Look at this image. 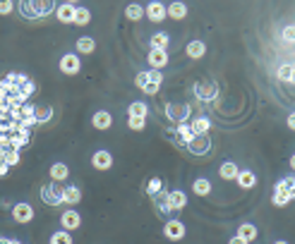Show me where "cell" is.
<instances>
[{
    "mask_svg": "<svg viewBox=\"0 0 295 244\" xmlns=\"http://www.w3.org/2000/svg\"><path fill=\"white\" fill-rule=\"evenodd\" d=\"M154 206H156V211L161 213V216H173V211H171V206H168V191H158L156 197H154Z\"/></svg>",
    "mask_w": 295,
    "mask_h": 244,
    "instance_id": "24",
    "label": "cell"
},
{
    "mask_svg": "<svg viewBox=\"0 0 295 244\" xmlns=\"http://www.w3.org/2000/svg\"><path fill=\"white\" fill-rule=\"evenodd\" d=\"M48 244H72V237H70V232H67V230H58V232H53V235H51Z\"/></svg>",
    "mask_w": 295,
    "mask_h": 244,
    "instance_id": "38",
    "label": "cell"
},
{
    "mask_svg": "<svg viewBox=\"0 0 295 244\" xmlns=\"http://www.w3.org/2000/svg\"><path fill=\"white\" fill-rule=\"evenodd\" d=\"M0 244H10V237H0Z\"/></svg>",
    "mask_w": 295,
    "mask_h": 244,
    "instance_id": "49",
    "label": "cell"
},
{
    "mask_svg": "<svg viewBox=\"0 0 295 244\" xmlns=\"http://www.w3.org/2000/svg\"><path fill=\"white\" fill-rule=\"evenodd\" d=\"M89 22H92V12H89V10H87V8H77V10H74V22H72V24H77V27H87Z\"/></svg>",
    "mask_w": 295,
    "mask_h": 244,
    "instance_id": "35",
    "label": "cell"
},
{
    "mask_svg": "<svg viewBox=\"0 0 295 244\" xmlns=\"http://www.w3.org/2000/svg\"><path fill=\"white\" fill-rule=\"evenodd\" d=\"M12 125H15V129L10 132V146L12 149H24V146L31 141V132L29 129H24V127H17V122L12 120Z\"/></svg>",
    "mask_w": 295,
    "mask_h": 244,
    "instance_id": "7",
    "label": "cell"
},
{
    "mask_svg": "<svg viewBox=\"0 0 295 244\" xmlns=\"http://www.w3.org/2000/svg\"><path fill=\"white\" fill-rule=\"evenodd\" d=\"M147 63L151 65V70H163L168 65V51H161V48H151L147 55Z\"/></svg>",
    "mask_w": 295,
    "mask_h": 244,
    "instance_id": "15",
    "label": "cell"
},
{
    "mask_svg": "<svg viewBox=\"0 0 295 244\" xmlns=\"http://www.w3.org/2000/svg\"><path fill=\"white\" fill-rule=\"evenodd\" d=\"M228 244H249V242H247V239H242L240 235H235V237H231V239H228Z\"/></svg>",
    "mask_w": 295,
    "mask_h": 244,
    "instance_id": "45",
    "label": "cell"
},
{
    "mask_svg": "<svg viewBox=\"0 0 295 244\" xmlns=\"http://www.w3.org/2000/svg\"><path fill=\"white\" fill-rule=\"evenodd\" d=\"M82 70V63H79V55L77 53H65L63 58H60V72L63 74H77Z\"/></svg>",
    "mask_w": 295,
    "mask_h": 244,
    "instance_id": "10",
    "label": "cell"
},
{
    "mask_svg": "<svg viewBox=\"0 0 295 244\" xmlns=\"http://www.w3.org/2000/svg\"><path fill=\"white\" fill-rule=\"evenodd\" d=\"M74 10H77V8H74V5H70V3H60L53 15L58 17V22H63V24H72V22H74Z\"/></svg>",
    "mask_w": 295,
    "mask_h": 244,
    "instance_id": "17",
    "label": "cell"
},
{
    "mask_svg": "<svg viewBox=\"0 0 295 244\" xmlns=\"http://www.w3.org/2000/svg\"><path fill=\"white\" fill-rule=\"evenodd\" d=\"M79 201H82V189H79V187H74V184H67V187H65V204L77 206Z\"/></svg>",
    "mask_w": 295,
    "mask_h": 244,
    "instance_id": "27",
    "label": "cell"
},
{
    "mask_svg": "<svg viewBox=\"0 0 295 244\" xmlns=\"http://www.w3.org/2000/svg\"><path fill=\"white\" fill-rule=\"evenodd\" d=\"M281 36H283V41H288V43H295V24H288V27H283Z\"/></svg>",
    "mask_w": 295,
    "mask_h": 244,
    "instance_id": "43",
    "label": "cell"
},
{
    "mask_svg": "<svg viewBox=\"0 0 295 244\" xmlns=\"http://www.w3.org/2000/svg\"><path fill=\"white\" fill-rule=\"evenodd\" d=\"M290 197L295 199V177H290Z\"/></svg>",
    "mask_w": 295,
    "mask_h": 244,
    "instance_id": "48",
    "label": "cell"
},
{
    "mask_svg": "<svg viewBox=\"0 0 295 244\" xmlns=\"http://www.w3.org/2000/svg\"><path fill=\"white\" fill-rule=\"evenodd\" d=\"M15 0H0V15H10V12H15Z\"/></svg>",
    "mask_w": 295,
    "mask_h": 244,
    "instance_id": "44",
    "label": "cell"
},
{
    "mask_svg": "<svg viewBox=\"0 0 295 244\" xmlns=\"http://www.w3.org/2000/svg\"><path fill=\"white\" fill-rule=\"evenodd\" d=\"M190 113H192V108L187 106V103H168L166 106V118L171 120V122H187V118H190Z\"/></svg>",
    "mask_w": 295,
    "mask_h": 244,
    "instance_id": "3",
    "label": "cell"
},
{
    "mask_svg": "<svg viewBox=\"0 0 295 244\" xmlns=\"http://www.w3.org/2000/svg\"><path fill=\"white\" fill-rule=\"evenodd\" d=\"M144 17H149L151 22H163V19L168 17L166 5H163V3H158V0H151L147 8H144Z\"/></svg>",
    "mask_w": 295,
    "mask_h": 244,
    "instance_id": "12",
    "label": "cell"
},
{
    "mask_svg": "<svg viewBox=\"0 0 295 244\" xmlns=\"http://www.w3.org/2000/svg\"><path fill=\"white\" fill-rule=\"evenodd\" d=\"M34 91H36V86H34V81H31V79H27L24 84H22V86H19V93H22L24 99H29Z\"/></svg>",
    "mask_w": 295,
    "mask_h": 244,
    "instance_id": "42",
    "label": "cell"
},
{
    "mask_svg": "<svg viewBox=\"0 0 295 244\" xmlns=\"http://www.w3.org/2000/svg\"><path fill=\"white\" fill-rule=\"evenodd\" d=\"M185 149H187L192 156H206L209 151H212V141H209V136L206 134H194L192 141L185 146Z\"/></svg>",
    "mask_w": 295,
    "mask_h": 244,
    "instance_id": "6",
    "label": "cell"
},
{
    "mask_svg": "<svg viewBox=\"0 0 295 244\" xmlns=\"http://www.w3.org/2000/svg\"><path fill=\"white\" fill-rule=\"evenodd\" d=\"M168 206H171V211H183L187 206V194L183 189H171L168 191Z\"/></svg>",
    "mask_w": 295,
    "mask_h": 244,
    "instance_id": "16",
    "label": "cell"
},
{
    "mask_svg": "<svg viewBox=\"0 0 295 244\" xmlns=\"http://www.w3.org/2000/svg\"><path fill=\"white\" fill-rule=\"evenodd\" d=\"M94 51H96V41H94L92 36H82V38H77V53H82V55H92Z\"/></svg>",
    "mask_w": 295,
    "mask_h": 244,
    "instance_id": "30",
    "label": "cell"
},
{
    "mask_svg": "<svg viewBox=\"0 0 295 244\" xmlns=\"http://www.w3.org/2000/svg\"><path fill=\"white\" fill-rule=\"evenodd\" d=\"M288 127L295 132V113H290V115H288Z\"/></svg>",
    "mask_w": 295,
    "mask_h": 244,
    "instance_id": "47",
    "label": "cell"
},
{
    "mask_svg": "<svg viewBox=\"0 0 295 244\" xmlns=\"http://www.w3.org/2000/svg\"><path fill=\"white\" fill-rule=\"evenodd\" d=\"M92 165L96 170H111L113 168V154L106 151V149H99L96 154L92 156Z\"/></svg>",
    "mask_w": 295,
    "mask_h": 244,
    "instance_id": "11",
    "label": "cell"
},
{
    "mask_svg": "<svg viewBox=\"0 0 295 244\" xmlns=\"http://www.w3.org/2000/svg\"><path fill=\"white\" fill-rule=\"evenodd\" d=\"M235 182H238L242 189H252V187H257V175L252 170H240L238 177H235Z\"/></svg>",
    "mask_w": 295,
    "mask_h": 244,
    "instance_id": "23",
    "label": "cell"
},
{
    "mask_svg": "<svg viewBox=\"0 0 295 244\" xmlns=\"http://www.w3.org/2000/svg\"><path fill=\"white\" fill-rule=\"evenodd\" d=\"M41 201L46 204V206H60L65 204V187L63 182H46L44 187H41Z\"/></svg>",
    "mask_w": 295,
    "mask_h": 244,
    "instance_id": "2",
    "label": "cell"
},
{
    "mask_svg": "<svg viewBox=\"0 0 295 244\" xmlns=\"http://www.w3.org/2000/svg\"><path fill=\"white\" fill-rule=\"evenodd\" d=\"M271 201H274V206H286V204L293 201V197H290V177L276 182V187H274V199Z\"/></svg>",
    "mask_w": 295,
    "mask_h": 244,
    "instance_id": "4",
    "label": "cell"
},
{
    "mask_svg": "<svg viewBox=\"0 0 295 244\" xmlns=\"http://www.w3.org/2000/svg\"><path fill=\"white\" fill-rule=\"evenodd\" d=\"M10 244H19V242H15V239H10Z\"/></svg>",
    "mask_w": 295,
    "mask_h": 244,
    "instance_id": "54",
    "label": "cell"
},
{
    "mask_svg": "<svg viewBox=\"0 0 295 244\" xmlns=\"http://www.w3.org/2000/svg\"><path fill=\"white\" fill-rule=\"evenodd\" d=\"M125 17H128L130 22H139V19L144 17V8L137 5V3H130L128 8H125Z\"/></svg>",
    "mask_w": 295,
    "mask_h": 244,
    "instance_id": "33",
    "label": "cell"
},
{
    "mask_svg": "<svg viewBox=\"0 0 295 244\" xmlns=\"http://www.w3.org/2000/svg\"><path fill=\"white\" fill-rule=\"evenodd\" d=\"M144 191H147L149 197L154 199L158 191H163V180H161V177H151V180H147V184H144Z\"/></svg>",
    "mask_w": 295,
    "mask_h": 244,
    "instance_id": "34",
    "label": "cell"
},
{
    "mask_svg": "<svg viewBox=\"0 0 295 244\" xmlns=\"http://www.w3.org/2000/svg\"><path fill=\"white\" fill-rule=\"evenodd\" d=\"M12 218H15L17 223H22V225L31 223V220H34V208H31V204H27V201L15 204V206H12Z\"/></svg>",
    "mask_w": 295,
    "mask_h": 244,
    "instance_id": "9",
    "label": "cell"
},
{
    "mask_svg": "<svg viewBox=\"0 0 295 244\" xmlns=\"http://www.w3.org/2000/svg\"><path fill=\"white\" fill-rule=\"evenodd\" d=\"M290 168H293V170H295V156H293V158H290Z\"/></svg>",
    "mask_w": 295,
    "mask_h": 244,
    "instance_id": "52",
    "label": "cell"
},
{
    "mask_svg": "<svg viewBox=\"0 0 295 244\" xmlns=\"http://www.w3.org/2000/svg\"><path fill=\"white\" fill-rule=\"evenodd\" d=\"M8 170H10V165L3 161V158H0V177H3V175H8Z\"/></svg>",
    "mask_w": 295,
    "mask_h": 244,
    "instance_id": "46",
    "label": "cell"
},
{
    "mask_svg": "<svg viewBox=\"0 0 295 244\" xmlns=\"http://www.w3.org/2000/svg\"><path fill=\"white\" fill-rule=\"evenodd\" d=\"M161 84H163V74H161V70H149V84H147V89H144V93H149V96L158 93Z\"/></svg>",
    "mask_w": 295,
    "mask_h": 244,
    "instance_id": "19",
    "label": "cell"
},
{
    "mask_svg": "<svg viewBox=\"0 0 295 244\" xmlns=\"http://www.w3.org/2000/svg\"><path fill=\"white\" fill-rule=\"evenodd\" d=\"M147 115H149L147 103L135 101V103H130V106H128V118H147Z\"/></svg>",
    "mask_w": 295,
    "mask_h": 244,
    "instance_id": "28",
    "label": "cell"
},
{
    "mask_svg": "<svg viewBox=\"0 0 295 244\" xmlns=\"http://www.w3.org/2000/svg\"><path fill=\"white\" fill-rule=\"evenodd\" d=\"M128 127L132 132H142L147 127V118H128Z\"/></svg>",
    "mask_w": 295,
    "mask_h": 244,
    "instance_id": "39",
    "label": "cell"
},
{
    "mask_svg": "<svg viewBox=\"0 0 295 244\" xmlns=\"http://www.w3.org/2000/svg\"><path fill=\"white\" fill-rule=\"evenodd\" d=\"M194 96L199 101H216L219 96V86L214 84V81H199V84H194Z\"/></svg>",
    "mask_w": 295,
    "mask_h": 244,
    "instance_id": "8",
    "label": "cell"
},
{
    "mask_svg": "<svg viewBox=\"0 0 295 244\" xmlns=\"http://www.w3.org/2000/svg\"><path fill=\"white\" fill-rule=\"evenodd\" d=\"M34 118H36L38 125H46V122H51V118H53V108H51V106H36Z\"/></svg>",
    "mask_w": 295,
    "mask_h": 244,
    "instance_id": "32",
    "label": "cell"
},
{
    "mask_svg": "<svg viewBox=\"0 0 295 244\" xmlns=\"http://www.w3.org/2000/svg\"><path fill=\"white\" fill-rule=\"evenodd\" d=\"M48 175H51L53 182H65L70 177V168H67L65 163H53V165L48 168Z\"/></svg>",
    "mask_w": 295,
    "mask_h": 244,
    "instance_id": "21",
    "label": "cell"
},
{
    "mask_svg": "<svg viewBox=\"0 0 295 244\" xmlns=\"http://www.w3.org/2000/svg\"><path fill=\"white\" fill-rule=\"evenodd\" d=\"M92 125L96 127V129H111L113 125V115L108 113V110H96L92 118Z\"/></svg>",
    "mask_w": 295,
    "mask_h": 244,
    "instance_id": "20",
    "label": "cell"
},
{
    "mask_svg": "<svg viewBox=\"0 0 295 244\" xmlns=\"http://www.w3.org/2000/svg\"><path fill=\"white\" fill-rule=\"evenodd\" d=\"M192 136H194V132H192V127L187 125V122H180V125L176 127V132H173V141H176L178 146H187L190 141H192Z\"/></svg>",
    "mask_w": 295,
    "mask_h": 244,
    "instance_id": "14",
    "label": "cell"
},
{
    "mask_svg": "<svg viewBox=\"0 0 295 244\" xmlns=\"http://www.w3.org/2000/svg\"><path fill=\"white\" fill-rule=\"evenodd\" d=\"M3 161L8 163L10 168H12V165H19V161H22V158H19V149H12V146L3 149Z\"/></svg>",
    "mask_w": 295,
    "mask_h": 244,
    "instance_id": "37",
    "label": "cell"
},
{
    "mask_svg": "<svg viewBox=\"0 0 295 244\" xmlns=\"http://www.w3.org/2000/svg\"><path fill=\"white\" fill-rule=\"evenodd\" d=\"M185 232H187V230H185V223L178 220V218H171L166 225H163V237L171 239V242H180L185 237Z\"/></svg>",
    "mask_w": 295,
    "mask_h": 244,
    "instance_id": "5",
    "label": "cell"
},
{
    "mask_svg": "<svg viewBox=\"0 0 295 244\" xmlns=\"http://www.w3.org/2000/svg\"><path fill=\"white\" fill-rule=\"evenodd\" d=\"M274 244H288V242H283V239H278V242H274Z\"/></svg>",
    "mask_w": 295,
    "mask_h": 244,
    "instance_id": "53",
    "label": "cell"
},
{
    "mask_svg": "<svg viewBox=\"0 0 295 244\" xmlns=\"http://www.w3.org/2000/svg\"><path fill=\"white\" fill-rule=\"evenodd\" d=\"M276 77L281 81H290V77H293V65H281V67H278V72H276Z\"/></svg>",
    "mask_w": 295,
    "mask_h": 244,
    "instance_id": "40",
    "label": "cell"
},
{
    "mask_svg": "<svg viewBox=\"0 0 295 244\" xmlns=\"http://www.w3.org/2000/svg\"><path fill=\"white\" fill-rule=\"evenodd\" d=\"M168 43H171V36H168L166 31H156V34L151 36V48H161V51H166Z\"/></svg>",
    "mask_w": 295,
    "mask_h": 244,
    "instance_id": "36",
    "label": "cell"
},
{
    "mask_svg": "<svg viewBox=\"0 0 295 244\" xmlns=\"http://www.w3.org/2000/svg\"><path fill=\"white\" fill-rule=\"evenodd\" d=\"M60 225H63V230L72 232V230H77V227L82 225V216H79L74 208H67L63 216H60Z\"/></svg>",
    "mask_w": 295,
    "mask_h": 244,
    "instance_id": "13",
    "label": "cell"
},
{
    "mask_svg": "<svg viewBox=\"0 0 295 244\" xmlns=\"http://www.w3.org/2000/svg\"><path fill=\"white\" fill-rule=\"evenodd\" d=\"M238 172H240V168L235 165V161H226V163H221V168H219V175H221V180H235L238 177Z\"/></svg>",
    "mask_w": 295,
    "mask_h": 244,
    "instance_id": "25",
    "label": "cell"
},
{
    "mask_svg": "<svg viewBox=\"0 0 295 244\" xmlns=\"http://www.w3.org/2000/svg\"><path fill=\"white\" fill-rule=\"evenodd\" d=\"M185 53H187V58H192V60H199V58L206 55V43L204 41H190L187 48H185Z\"/></svg>",
    "mask_w": 295,
    "mask_h": 244,
    "instance_id": "22",
    "label": "cell"
},
{
    "mask_svg": "<svg viewBox=\"0 0 295 244\" xmlns=\"http://www.w3.org/2000/svg\"><path fill=\"white\" fill-rule=\"evenodd\" d=\"M190 127H192L194 134H209V132H212V120L209 118H194Z\"/></svg>",
    "mask_w": 295,
    "mask_h": 244,
    "instance_id": "31",
    "label": "cell"
},
{
    "mask_svg": "<svg viewBox=\"0 0 295 244\" xmlns=\"http://www.w3.org/2000/svg\"><path fill=\"white\" fill-rule=\"evenodd\" d=\"M166 15L171 19L180 22V19L187 17V5H185V3H180V0H173L171 5H166Z\"/></svg>",
    "mask_w": 295,
    "mask_h": 244,
    "instance_id": "18",
    "label": "cell"
},
{
    "mask_svg": "<svg viewBox=\"0 0 295 244\" xmlns=\"http://www.w3.org/2000/svg\"><path fill=\"white\" fill-rule=\"evenodd\" d=\"M135 84H137V89H139V91H144V89H147V84H149V70L139 72L137 77H135Z\"/></svg>",
    "mask_w": 295,
    "mask_h": 244,
    "instance_id": "41",
    "label": "cell"
},
{
    "mask_svg": "<svg viewBox=\"0 0 295 244\" xmlns=\"http://www.w3.org/2000/svg\"><path fill=\"white\" fill-rule=\"evenodd\" d=\"M238 235L242 237V239H247V242H255L259 237V230H257V225H252V223H242V225L238 227Z\"/></svg>",
    "mask_w": 295,
    "mask_h": 244,
    "instance_id": "29",
    "label": "cell"
},
{
    "mask_svg": "<svg viewBox=\"0 0 295 244\" xmlns=\"http://www.w3.org/2000/svg\"><path fill=\"white\" fill-rule=\"evenodd\" d=\"M65 3H70V5H77V3H79V0H65Z\"/></svg>",
    "mask_w": 295,
    "mask_h": 244,
    "instance_id": "51",
    "label": "cell"
},
{
    "mask_svg": "<svg viewBox=\"0 0 295 244\" xmlns=\"http://www.w3.org/2000/svg\"><path fill=\"white\" fill-rule=\"evenodd\" d=\"M192 191L197 197H209L212 194V180L209 177H197L192 182Z\"/></svg>",
    "mask_w": 295,
    "mask_h": 244,
    "instance_id": "26",
    "label": "cell"
},
{
    "mask_svg": "<svg viewBox=\"0 0 295 244\" xmlns=\"http://www.w3.org/2000/svg\"><path fill=\"white\" fill-rule=\"evenodd\" d=\"M19 15L24 19H46L56 12V0H19Z\"/></svg>",
    "mask_w": 295,
    "mask_h": 244,
    "instance_id": "1",
    "label": "cell"
},
{
    "mask_svg": "<svg viewBox=\"0 0 295 244\" xmlns=\"http://www.w3.org/2000/svg\"><path fill=\"white\" fill-rule=\"evenodd\" d=\"M290 84H295V65H293V77H290Z\"/></svg>",
    "mask_w": 295,
    "mask_h": 244,
    "instance_id": "50",
    "label": "cell"
}]
</instances>
